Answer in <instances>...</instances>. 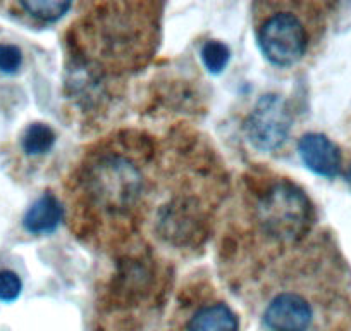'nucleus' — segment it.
I'll use <instances>...</instances> for the list:
<instances>
[{"label":"nucleus","instance_id":"39448f33","mask_svg":"<svg viewBox=\"0 0 351 331\" xmlns=\"http://www.w3.org/2000/svg\"><path fill=\"white\" fill-rule=\"evenodd\" d=\"M322 5L308 2L253 4L255 36L262 56L278 67L302 62L324 30Z\"/></svg>","mask_w":351,"mask_h":331},{"label":"nucleus","instance_id":"0eeeda50","mask_svg":"<svg viewBox=\"0 0 351 331\" xmlns=\"http://www.w3.org/2000/svg\"><path fill=\"white\" fill-rule=\"evenodd\" d=\"M298 152L303 164L324 178H336L341 171V150L322 133H306L300 138Z\"/></svg>","mask_w":351,"mask_h":331},{"label":"nucleus","instance_id":"ddd939ff","mask_svg":"<svg viewBox=\"0 0 351 331\" xmlns=\"http://www.w3.org/2000/svg\"><path fill=\"white\" fill-rule=\"evenodd\" d=\"M23 66V52L14 43H0V73L16 74Z\"/></svg>","mask_w":351,"mask_h":331},{"label":"nucleus","instance_id":"6e6552de","mask_svg":"<svg viewBox=\"0 0 351 331\" xmlns=\"http://www.w3.org/2000/svg\"><path fill=\"white\" fill-rule=\"evenodd\" d=\"M64 214L66 211L59 198L50 192H45L26 211L25 218H23V226L26 231L33 233V235H47V233L56 231L57 226L62 222Z\"/></svg>","mask_w":351,"mask_h":331},{"label":"nucleus","instance_id":"9d476101","mask_svg":"<svg viewBox=\"0 0 351 331\" xmlns=\"http://www.w3.org/2000/svg\"><path fill=\"white\" fill-rule=\"evenodd\" d=\"M57 141V133L47 123H32L21 135V148L29 157L47 155Z\"/></svg>","mask_w":351,"mask_h":331},{"label":"nucleus","instance_id":"f03ea898","mask_svg":"<svg viewBox=\"0 0 351 331\" xmlns=\"http://www.w3.org/2000/svg\"><path fill=\"white\" fill-rule=\"evenodd\" d=\"M160 4H90L71 28L74 62L92 80L124 76L147 66L160 40Z\"/></svg>","mask_w":351,"mask_h":331},{"label":"nucleus","instance_id":"4468645a","mask_svg":"<svg viewBox=\"0 0 351 331\" xmlns=\"http://www.w3.org/2000/svg\"><path fill=\"white\" fill-rule=\"evenodd\" d=\"M23 282L11 269L0 271V302H14L21 295Z\"/></svg>","mask_w":351,"mask_h":331},{"label":"nucleus","instance_id":"f257e3e1","mask_svg":"<svg viewBox=\"0 0 351 331\" xmlns=\"http://www.w3.org/2000/svg\"><path fill=\"white\" fill-rule=\"evenodd\" d=\"M154 140L117 131L88 148L67 180L73 231L95 247L126 243L148 212L155 171Z\"/></svg>","mask_w":351,"mask_h":331},{"label":"nucleus","instance_id":"20e7f679","mask_svg":"<svg viewBox=\"0 0 351 331\" xmlns=\"http://www.w3.org/2000/svg\"><path fill=\"white\" fill-rule=\"evenodd\" d=\"M193 152L190 154V164ZM162 166L155 162L152 198H164L157 207L155 228L160 240L180 249H195L205 242L210 229L215 207L226 195V180L222 178L217 159L200 148L193 166Z\"/></svg>","mask_w":351,"mask_h":331},{"label":"nucleus","instance_id":"1a4fd4ad","mask_svg":"<svg viewBox=\"0 0 351 331\" xmlns=\"http://www.w3.org/2000/svg\"><path fill=\"white\" fill-rule=\"evenodd\" d=\"M239 321L234 310L221 300L202 304L191 312L186 331H238Z\"/></svg>","mask_w":351,"mask_h":331},{"label":"nucleus","instance_id":"f8f14e48","mask_svg":"<svg viewBox=\"0 0 351 331\" xmlns=\"http://www.w3.org/2000/svg\"><path fill=\"white\" fill-rule=\"evenodd\" d=\"M231 59V50L226 43L219 42V40H208L205 42L204 49H202V60H204L205 67L208 73L219 74L226 69Z\"/></svg>","mask_w":351,"mask_h":331},{"label":"nucleus","instance_id":"423d86ee","mask_svg":"<svg viewBox=\"0 0 351 331\" xmlns=\"http://www.w3.org/2000/svg\"><path fill=\"white\" fill-rule=\"evenodd\" d=\"M293 128V111L281 95L260 97L246 117L245 133L258 150L274 152L282 147Z\"/></svg>","mask_w":351,"mask_h":331},{"label":"nucleus","instance_id":"7ed1b4c3","mask_svg":"<svg viewBox=\"0 0 351 331\" xmlns=\"http://www.w3.org/2000/svg\"><path fill=\"white\" fill-rule=\"evenodd\" d=\"M238 221L245 242V259H256L252 269H265L267 261L278 262L298 249L313 228V204L293 180L278 174L258 173L245 180ZM271 262V264H272Z\"/></svg>","mask_w":351,"mask_h":331},{"label":"nucleus","instance_id":"9b49d317","mask_svg":"<svg viewBox=\"0 0 351 331\" xmlns=\"http://www.w3.org/2000/svg\"><path fill=\"white\" fill-rule=\"evenodd\" d=\"M71 2H57V0H33V2H19L18 8L40 23H56L69 12Z\"/></svg>","mask_w":351,"mask_h":331}]
</instances>
